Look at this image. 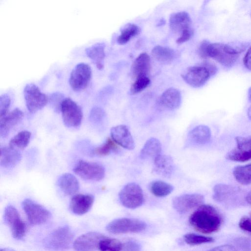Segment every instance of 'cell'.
Listing matches in <instances>:
<instances>
[{
  "label": "cell",
  "mask_w": 251,
  "mask_h": 251,
  "mask_svg": "<svg viewBox=\"0 0 251 251\" xmlns=\"http://www.w3.org/2000/svg\"><path fill=\"white\" fill-rule=\"evenodd\" d=\"M204 201V197L201 194H184L175 197L173 200L172 204L177 212L184 214L194 208L201 205Z\"/></svg>",
  "instance_id": "obj_11"
},
{
  "label": "cell",
  "mask_w": 251,
  "mask_h": 251,
  "mask_svg": "<svg viewBox=\"0 0 251 251\" xmlns=\"http://www.w3.org/2000/svg\"><path fill=\"white\" fill-rule=\"evenodd\" d=\"M110 134L112 139L118 145L129 150L135 148V143L128 128L121 125L113 127Z\"/></svg>",
  "instance_id": "obj_15"
},
{
  "label": "cell",
  "mask_w": 251,
  "mask_h": 251,
  "mask_svg": "<svg viewBox=\"0 0 251 251\" xmlns=\"http://www.w3.org/2000/svg\"><path fill=\"white\" fill-rule=\"evenodd\" d=\"M244 44L240 46L230 45L220 43H211L203 40L199 47L200 56L204 59L212 58L226 68L233 66L239 54L245 50Z\"/></svg>",
  "instance_id": "obj_1"
},
{
  "label": "cell",
  "mask_w": 251,
  "mask_h": 251,
  "mask_svg": "<svg viewBox=\"0 0 251 251\" xmlns=\"http://www.w3.org/2000/svg\"><path fill=\"white\" fill-rule=\"evenodd\" d=\"M60 111L63 122L66 126L77 127L81 125L83 117L81 108L72 99H64Z\"/></svg>",
  "instance_id": "obj_7"
},
{
  "label": "cell",
  "mask_w": 251,
  "mask_h": 251,
  "mask_svg": "<svg viewBox=\"0 0 251 251\" xmlns=\"http://www.w3.org/2000/svg\"><path fill=\"white\" fill-rule=\"evenodd\" d=\"M73 171L82 178L88 180L100 181L105 175V169L101 164L82 160L77 162Z\"/></svg>",
  "instance_id": "obj_8"
},
{
  "label": "cell",
  "mask_w": 251,
  "mask_h": 251,
  "mask_svg": "<svg viewBox=\"0 0 251 251\" xmlns=\"http://www.w3.org/2000/svg\"><path fill=\"white\" fill-rule=\"evenodd\" d=\"M151 55L158 62L170 63L177 57L178 53L169 47L158 45L152 49Z\"/></svg>",
  "instance_id": "obj_28"
},
{
  "label": "cell",
  "mask_w": 251,
  "mask_h": 251,
  "mask_svg": "<svg viewBox=\"0 0 251 251\" xmlns=\"http://www.w3.org/2000/svg\"><path fill=\"white\" fill-rule=\"evenodd\" d=\"M211 136V131L208 126L199 125L189 132L188 139L193 144L203 145L209 142Z\"/></svg>",
  "instance_id": "obj_24"
},
{
  "label": "cell",
  "mask_w": 251,
  "mask_h": 251,
  "mask_svg": "<svg viewBox=\"0 0 251 251\" xmlns=\"http://www.w3.org/2000/svg\"><path fill=\"white\" fill-rule=\"evenodd\" d=\"M105 117L104 111L101 108L96 106L93 107L90 111L89 120L92 124L98 125L103 122Z\"/></svg>",
  "instance_id": "obj_38"
},
{
  "label": "cell",
  "mask_w": 251,
  "mask_h": 251,
  "mask_svg": "<svg viewBox=\"0 0 251 251\" xmlns=\"http://www.w3.org/2000/svg\"><path fill=\"white\" fill-rule=\"evenodd\" d=\"M73 239V234L67 226L59 227L45 239L44 244L48 250L59 251L69 248Z\"/></svg>",
  "instance_id": "obj_3"
},
{
  "label": "cell",
  "mask_w": 251,
  "mask_h": 251,
  "mask_svg": "<svg viewBox=\"0 0 251 251\" xmlns=\"http://www.w3.org/2000/svg\"><path fill=\"white\" fill-rule=\"evenodd\" d=\"M151 192L158 197H164L171 194L174 187L166 182L161 180H154L151 182L149 185Z\"/></svg>",
  "instance_id": "obj_30"
},
{
  "label": "cell",
  "mask_w": 251,
  "mask_h": 251,
  "mask_svg": "<svg viewBox=\"0 0 251 251\" xmlns=\"http://www.w3.org/2000/svg\"><path fill=\"white\" fill-rule=\"evenodd\" d=\"M248 96L249 100L251 101V87L249 89Z\"/></svg>",
  "instance_id": "obj_50"
},
{
  "label": "cell",
  "mask_w": 251,
  "mask_h": 251,
  "mask_svg": "<svg viewBox=\"0 0 251 251\" xmlns=\"http://www.w3.org/2000/svg\"><path fill=\"white\" fill-rule=\"evenodd\" d=\"M246 201L251 205V191H250L246 195L245 197Z\"/></svg>",
  "instance_id": "obj_48"
},
{
  "label": "cell",
  "mask_w": 251,
  "mask_h": 251,
  "mask_svg": "<svg viewBox=\"0 0 251 251\" xmlns=\"http://www.w3.org/2000/svg\"><path fill=\"white\" fill-rule=\"evenodd\" d=\"M211 76L208 70L202 65L190 67L181 75L186 83L195 88L204 85Z\"/></svg>",
  "instance_id": "obj_12"
},
{
  "label": "cell",
  "mask_w": 251,
  "mask_h": 251,
  "mask_svg": "<svg viewBox=\"0 0 251 251\" xmlns=\"http://www.w3.org/2000/svg\"><path fill=\"white\" fill-rule=\"evenodd\" d=\"M247 114L249 119L251 121V105L248 108Z\"/></svg>",
  "instance_id": "obj_49"
},
{
  "label": "cell",
  "mask_w": 251,
  "mask_h": 251,
  "mask_svg": "<svg viewBox=\"0 0 251 251\" xmlns=\"http://www.w3.org/2000/svg\"><path fill=\"white\" fill-rule=\"evenodd\" d=\"M202 65L208 70L211 75H214L217 71L216 66L211 63L205 62L203 63Z\"/></svg>",
  "instance_id": "obj_47"
},
{
  "label": "cell",
  "mask_w": 251,
  "mask_h": 251,
  "mask_svg": "<svg viewBox=\"0 0 251 251\" xmlns=\"http://www.w3.org/2000/svg\"><path fill=\"white\" fill-rule=\"evenodd\" d=\"M104 237L96 232H88L78 237L73 246L77 251H92L98 248L100 241Z\"/></svg>",
  "instance_id": "obj_14"
},
{
  "label": "cell",
  "mask_w": 251,
  "mask_h": 251,
  "mask_svg": "<svg viewBox=\"0 0 251 251\" xmlns=\"http://www.w3.org/2000/svg\"><path fill=\"white\" fill-rule=\"evenodd\" d=\"M174 169L173 159L170 155L160 154L153 160L152 172L159 176L170 177Z\"/></svg>",
  "instance_id": "obj_18"
},
{
  "label": "cell",
  "mask_w": 251,
  "mask_h": 251,
  "mask_svg": "<svg viewBox=\"0 0 251 251\" xmlns=\"http://www.w3.org/2000/svg\"><path fill=\"white\" fill-rule=\"evenodd\" d=\"M10 98L6 94H2L0 97V118L6 115L10 105Z\"/></svg>",
  "instance_id": "obj_40"
},
{
  "label": "cell",
  "mask_w": 251,
  "mask_h": 251,
  "mask_svg": "<svg viewBox=\"0 0 251 251\" xmlns=\"http://www.w3.org/2000/svg\"><path fill=\"white\" fill-rule=\"evenodd\" d=\"M239 226L242 229L251 232V212L249 216H245L241 219Z\"/></svg>",
  "instance_id": "obj_42"
},
{
  "label": "cell",
  "mask_w": 251,
  "mask_h": 251,
  "mask_svg": "<svg viewBox=\"0 0 251 251\" xmlns=\"http://www.w3.org/2000/svg\"><path fill=\"white\" fill-rule=\"evenodd\" d=\"M189 222L196 230L208 234L219 229L223 219L215 207L208 204H202L191 215Z\"/></svg>",
  "instance_id": "obj_2"
},
{
  "label": "cell",
  "mask_w": 251,
  "mask_h": 251,
  "mask_svg": "<svg viewBox=\"0 0 251 251\" xmlns=\"http://www.w3.org/2000/svg\"><path fill=\"white\" fill-rule=\"evenodd\" d=\"M4 219L10 227L15 238H23L25 232V225L21 219L17 210L12 205H8L4 210Z\"/></svg>",
  "instance_id": "obj_13"
},
{
  "label": "cell",
  "mask_w": 251,
  "mask_h": 251,
  "mask_svg": "<svg viewBox=\"0 0 251 251\" xmlns=\"http://www.w3.org/2000/svg\"><path fill=\"white\" fill-rule=\"evenodd\" d=\"M193 35V30L192 29H187L182 32L180 36L176 39V43L180 44L187 42Z\"/></svg>",
  "instance_id": "obj_44"
},
{
  "label": "cell",
  "mask_w": 251,
  "mask_h": 251,
  "mask_svg": "<svg viewBox=\"0 0 251 251\" xmlns=\"http://www.w3.org/2000/svg\"><path fill=\"white\" fill-rule=\"evenodd\" d=\"M0 251H15L13 250V249H1L0 250Z\"/></svg>",
  "instance_id": "obj_51"
},
{
  "label": "cell",
  "mask_w": 251,
  "mask_h": 251,
  "mask_svg": "<svg viewBox=\"0 0 251 251\" xmlns=\"http://www.w3.org/2000/svg\"><path fill=\"white\" fill-rule=\"evenodd\" d=\"M159 103L163 107L170 110L178 108L181 103L180 91L174 87L166 90L160 96Z\"/></svg>",
  "instance_id": "obj_19"
},
{
  "label": "cell",
  "mask_w": 251,
  "mask_h": 251,
  "mask_svg": "<svg viewBox=\"0 0 251 251\" xmlns=\"http://www.w3.org/2000/svg\"><path fill=\"white\" fill-rule=\"evenodd\" d=\"M191 25V19L189 14L185 11L174 13L171 15L169 19L171 29L180 34L186 30L192 29Z\"/></svg>",
  "instance_id": "obj_20"
},
{
  "label": "cell",
  "mask_w": 251,
  "mask_h": 251,
  "mask_svg": "<svg viewBox=\"0 0 251 251\" xmlns=\"http://www.w3.org/2000/svg\"><path fill=\"white\" fill-rule=\"evenodd\" d=\"M238 188L225 184H218L213 188V199L219 202H224L236 195Z\"/></svg>",
  "instance_id": "obj_27"
},
{
  "label": "cell",
  "mask_w": 251,
  "mask_h": 251,
  "mask_svg": "<svg viewBox=\"0 0 251 251\" xmlns=\"http://www.w3.org/2000/svg\"><path fill=\"white\" fill-rule=\"evenodd\" d=\"M57 183L61 191L67 195L76 193L79 188V184L77 178L69 173H65L60 176Z\"/></svg>",
  "instance_id": "obj_23"
},
{
  "label": "cell",
  "mask_w": 251,
  "mask_h": 251,
  "mask_svg": "<svg viewBox=\"0 0 251 251\" xmlns=\"http://www.w3.org/2000/svg\"><path fill=\"white\" fill-rule=\"evenodd\" d=\"M31 137V133L27 130H23L18 133L9 142V147L17 150H23L28 145Z\"/></svg>",
  "instance_id": "obj_32"
},
{
  "label": "cell",
  "mask_w": 251,
  "mask_h": 251,
  "mask_svg": "<svg viewBox=\"0 0 251 251\" xmlns=\"http://www.w3.org/2000/svg\"><path fill=\"white\" fill-rule=\"evenodd\" d=\"M233 175L235 180L242 185L251 184V163L238 166L233 170Z\"/></svg>",
  "instance_id": "obj_29"
},
{
  "label": "cell",
  "mask_w": 251,
  "mask_h": 251,
  "mask_svg": "<svg viewBox=\"0 0 251 251\" xmlns=\"http://www.w3.org/2000/svg\"><path fill=\"white\" fill-rule=\"evenodd\" d=\"M105 47L103 43H97L85 49L87 55L99 70H101L104 67Z\"/></svg>",
  "instance_id": "obj_26"
},
{
  "label": "cell",
  "mask_w": 251,
  "mask_h": 251,
  "mask_svg": "<svg viewBox=\"0 0 251 251\" xmlns=\"http://www.w3.org/2000/svg\"><path fill=\"white\" fill-rule=\"evenodd\" d=\"M24 98L26 107L32 113L43 108L49 101L47 95L33 83H28L25 87Z\"/></svg>",
  "instance_id": "obj_6"
},
{
  "label": "cell",
  "mask_w": 251,
  "mask_h": 251,
  "mask_svg": "<svg viewBox=\"0 0 251 251\" xmlns=\"http://www.w3.org/2000/svg\"><path fill=\"white\" fill-rule=\"evenodd\" d=\"M22 206L29 222L32 225L43 224L50 217V213L47 209L30 199L25 200Z\"/></svg>",
  "instance_id": "obj_10"
},
{
  "label": "cell",
  "mask_w": 251,
  "mask_h": 251,
  "mask_svg": "<svg viewBox=\"0 0 251 251\" xmlns=\"http://www.w3.org/2000/svg\"><path fill=\"white\" fill-rule=\"evenodd\" d=\"M24 117V113L17 108L8 113L0 120V135L1 138H5L11 129L19 123Z\"/></svg>",
  "instance_id": "obj_16"
},
{
  "label": "cell",
  "mask_w": 251,
  "mask_h": 251,
  "mask_svg": "<svg viewBox=\"0 0 251 251\" xmlns=\"http://www.w3.org/2000/svg\"><path fill=\"white\" fill-rule=\"evenodd\" d=\"M243 62L245 67L251 70V46L248 50L244 57Z\"/></svg>",
  "instance_id": "obj_45"
},
{
  "label": "cell",
  "mask_w": 251,
  "mask_h": 251,
  "mask_svg": "<svg viewBox=\"0 0 251 251\" xmlns=\"http://www.w3.org/2000/svg\"><path fill=\"white\" fill-rule=\"evenodd\" d=\"M92 75L90 67L87 64L80 63L73 69L70 76L69 83L75 91L84 89L89 84Z\"/></svg>",
  "instance_id": "obj_9"
},
{
  "label": "cell",
  "mask_w": 251,
  "mask_h": 251,
  "mask_svg": "<svg viewBox=\"0 0 251 251\" xmlns=\"http://www.w3.org/2000/svg\"><path fill=\"white\" fill-rule=\"evenodd\" d=\"M151 80L147 76H140L135 78L132 84L130 93L132 95L139 93L146 89L150 84Z\"/></svg>",
  "instance_id": "obj_37"
},
{
  "label": "cell",
  "mask_w": 251,
  "mask_h": 251,
  "mask_svg": "<svg viewBox=\"0 0 251 251\" xmlns=\"http://www.w3.org/2000/svg\"><path fill=\"white\" fill-rule=\"evenodd\" d=\"M151 68V59L146 52L140 54L131 66V73L135 78L148 75Z\"/></svg>",
  "instance_id": "obj_22"
},
{
  "label": "cell",
  "mask_w": 251,
  "mask_h": 251,
  "mask_svg": "<svg viewBox=\"0 0 251 251\" xmlns=\"http://www.w3.org/2000/svg\"><path fill=\"white\" fill-rule=\"evenodd\" d=\"M227 160L238 161L246 162L251 159V149H239L234 148L229 151L226 155Z\"/></svg>",
  "instance_id": "obj_33"
},
{
  "label": "cell",
  "mask_w": 251,
  "mask_h": 251,
  "mask_svg": "<svg viewBox=\"0 0 251 251\" xmlns=\"http://www.w3.org/2000/svg\"><path fill=\"white\" fill-rule=\"evenodd\" d=\"M185 242L190 245H197L205 243L213 242L214 239L211 237L205 236L194 233H188L183 236Z\"/></svg>",
  "instance_id": "obj_36"
},
{
  "label": "cell",
  "mask_w": 251,
  "mask_h": 251,
  "mask_svg": "<svg viewBox=\"0 0 251 251\" xmlns=\"http://www.w3.org/2000/svg\"><path fill=\"white\" fill-rule=\"evenodd\" d=\"M161 144L159 140L151 138L146 141L141 149L140 157L142 159L151 158L154 160L161 154Z\"/></svg>",
  "instance_id": "obj_25"
},
{
  "label": "cell",
  "mask_w": 251,
  "mask_h": 251,
  "mask_svg": "<svg viewBox=\"0 0 251 251\" xmlns=\"http://www.w3.org/2000/svg\"><path fill=\"white\" fill-rule=\"evenodd\" d=\"M65 99V98L62 94L59 92H55L50 95L49 98V101L53 110L58 112L61 110L62 103Z\"/></svg>",
  "instance_id": "obj_39"
},
{
  "label": "cell",
  "mask_w": 251,
  "mask_h": 251,
  "mask_svg": "<svg viewBox=\"0 0 251 251\" xmlns=\"http://www.w3.org/2000/svg\"><path fill=\"white\" fill-rule=\"evenodd\" d=\"M237 147L239 149H251V135L248 137L238 136L235 138Z\"/></svg>",
  "instance_id": "obj_41"
},
{
  "label": "cell",
  "mask_w": 251,
  "mask_h": 251,
  "mask_svg": "<svg viewBox=\"0 0 251 251\" xmlns=\"http://www.w3.org/2000/svg\"><path fill=\"white\" fill-rule=\"evenodd\" d=\"M208 251H236V250L231 245H224L215 247Z\"/></svg>",
  "instance_id": "obj_46"
},
{
  "label": "cell",
  "mask_w": 251,
  "mask_h": 251,
  "mask_svg": "<svg viewBox=\"0 0 251 251\" xmlns=\"http://www.w3.org/2000/svg\"><path fill=\"white\" fill-rule=\"evenodd\" d=\"M140 27L135 24H126L121 31L117 38V42L120 45L127 43L131 39L138 35L140 32Z\"/></svg>",
  "instance_id": "obj_31"
},
{
  "label": "cell",
  "mask_w": 251,
  "mask_h": 251,
  "mask_svg": "<svg viewBox=\"0 0 251 251\" xmlns=\"http://www.w3.org/2000/svg\"><path fill=\"white\" fill-rule=\"evenodd\" d=\"M140 245L133 241H128L123 245L122 251H140Z\"/></svg>",
  "instance_id": "obj_43"
},
{
  "label": "cell",
  "mask_w": 251,
  "mask_h": 251,
  "mask_svg": "<svg viewBox=\"0 0 251 251\" xmlns=\"http://www.w3.org/2000/svg\"><path fill=\"white\" fill-rule=\"evenodd\" d=\"M146 224L134 218H122L115 219L106 226V230L112 234L137 233L146 228Z\"/></svg>",
  "instance_id": "obj_4"
},
{
  "label": "cell",
  "mask_w": 251,
  "mask_h": 251,
  "mask_svg": "<svg viewBox=\"0 0 251 251\" xmlns=\"http://www.w3.org/2000/svg\"><path fill=\"white\" fill-rule=\"evenodd\" d=\"M123 244L119 240L104 237L100 242L98 249L100 251H122Z\"/></svg>",
  "instance_id": "obj_34"
},
{
  "label": "cell",
  "mask_w": 251,
  "mask_h": 251,
  "mask_svg": "<svg viewBox=\"0 0 251 251\" xmlns=\"http://www.w3.org/2000/svg\"><path fill=\"white\" fill-rule=\"evenodd\" d=\"M118 150L117 144L112 138H108L102 145L95 149L93 153L98 156H103L109 155L112 152L116 151Z\"/></svg>",
  "instance_id": "obj_35"
},
{
  "label": "cell",
  "mask_w": 251,
  "mask_h": 251,
  "mask_svg": "<svg viewBox=\"0 0 251 251\" xmlns=\"http://www.w3.org/2000/svg\"><path fill=\"white\" fill-rule=\"evenodd\" d=\"M22 155L18 150L10 147L0 148V166L5 168H11L16 166L21 161Z\"/></svg>",
  "instance_id": "obj_21"
},
{
  "label": "cell",
  "mask_w": 251,
  "mask_h": 251,
  "mask_svg": "<svg viewBox=\"0 0 251 251\" xmlns=\"http://www.w3.org/2000/svg\"><path fill=\"white\" fill-rule=\"evenodd\" d=\"M119 198L122 204L129 209L140 206L144 202V195L142 188L135 183H129L121 189Z\"/></svg>",
  "instance_id": "obj_5"
},
{
  "label": "cell",
  "mask_w": 251,
  "mask_h": 251,
  "mask_svg": "<svg viewBox=\"0 0 251 251\" xmlns=\"http://www.w3.org/2000/svg\"><path fill=\"white\" fill-rule=\"evenodd\" d=\"M94 198L91 195L78 194L74 196L70 202V209L75 214L81 215L87 213L91 208Z\"/></svg>",
  "instance_id": "obj_17"
}]
</instances>
